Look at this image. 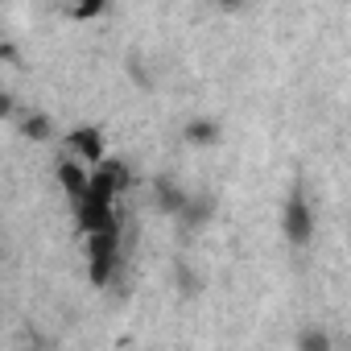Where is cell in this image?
I'll list each match as a JSON object with an SVG mask.
<instances>
[{"label":"cell","mask_w":351,"mask_h":351,"mask_svg":"<svg viewBox=\"0 0 351 351\" xmlns=\"http://www.w3.org/2000/svg\"><path fill=\"white\" fill-rule=\"evenodd\" d=\"M62 153H66V157H79V161H87V165H95V161L108 157V136H104L99 124H75V128L62 132Z\"/></svg>","instance_id":"6da1fadb"},{"label":"cell","mask_w":351,"mask_h":351,"mask_svg":"<svg viewBox=\"0 0 351 351\" xmlns=\"http://www.w3.org/2000/svg\"><path fill=\"white\" fill-rule=\"evenodd\" d=\"M314 207L306 203V195H289L285 207H281V236L293 244V248H306L314 240Z\"/></svg>","instance_id":"7a4b0ae2"}]
</instances>
